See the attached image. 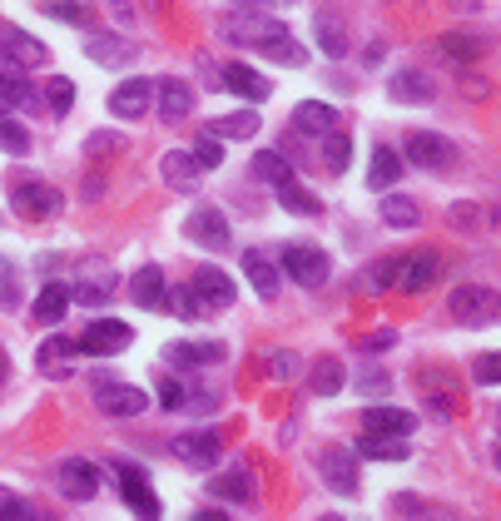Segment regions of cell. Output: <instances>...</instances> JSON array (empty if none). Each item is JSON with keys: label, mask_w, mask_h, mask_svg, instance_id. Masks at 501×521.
Instances as JSON below:
<instances>
[{"label": "cell", "mask_w": 501, "mask_h": 521, "mask_svg": "<svg viewBox=\"0 0 501 521\" xmlns=\"http://www.w3.org/2000/svg\"><path fill=\"white\" fill-rule=\"evenodd\" d=\"M219 35H224L229 45H253V50H263V45L283 40L288 25H283L278 15H268V10H239V15L219 20Z\"/></svg>", "instance_id": "6da1fadb"}, {"label": "cell", "mask_w": 501, "mask_h": 521, "mask_svg": "<svg viewBox=\"0 0 501 521\" xmlns=\"http://www.w3.org/2000/svg\"><path fill=\"white\" fill-rule=\"evenodd\" d=\"M45 60H50V45H45V40L25 35L20 25H0V70L25 75V70H35V65H45Z\"/></svg>", "instance_id": "7a4b0ae2"}, {"label": "cell", "mask_w": 501, "mask_h": 521, "mask_svg": "<svg viewBox=\"0 0 501 521\" xmlns=\"http://www.w3.org/2000/svg\"><path fill=\"white\" fill-rule=\"evenodd\" d=\"M447 308H452V318L457 323H467V328H487V323H497L501 318V293L497 288H457L452 298H447Z\"/></svg>", "instance_id": "3957f363"}, {"label": "cell", "mask_w": 501, "mask_h": 521, "mask_svg": "<svg viewBox=\"0 0 501 521\" xmlns=\"http://www.w3.org/2000/svg\"><path fill=\"white\" fill-rule=\"evenodd\" d=\"M75 343H80V353H90V358H115V353H125L129 343H134V328L120 323V318H100V323H90Z\"/></svg>", "instance_id": "277c9868"}, {"label": "cell", "mask_w": 501, "mask_h": 521, "mask_svg": "<svg viewBox=\"0 0 501 521\" xmlns=\"http://www.w3.org/2000/svg\"><path fill=\"white\" fill-rule=\"evenodd\" d=\"M95 407L105 417H139L149 407V397L139 388H129V383H115L110 373H95Z\"/></svg>", "instance_id": "5b68a950"}, {"label": "cell", "mask_w": 501, "mask_h": 521, "mask_svg": "<svg viewBox=\"0 0 501 521\" xmlns=\"http://www.w3.org/2000/svg\"><path fill=\"white\" fill-rule=\"evenodd\" d=\"M402 159H407V164H422V169H452L457 149H452V139H447V134L417 130V134H407V144H402Z\"/></svg>", "instance_id": "8992f818"}, {"label": "cell", "mask_w": 501, "mask_h": 521, "mask_svg": "<svg viewBox=\"0 0 501 521\" xmlns=\"http://www.w3.org/2000/svg\"><path fill=\"white\" fill-rule=\"evenodd\" d=\"M318 472H323V482L333 487V497H358V452H348V447H328V452H318Z\"/></svg>", "instance_id": "52a82bcc"}, {"label": "cell", "mask_w": 501, "mask_h": 521, "mask_svg": "<svg viewBox=\"0 0 501 521\" xmlns=\"http://www.w3.org/2000/svg\"><path fill=\"white\" fill-rule=\"evenodd\" d=\"M283 273L303 288H323L328 283V254L313 249V244H288L283 249Z\"/></svg>", "instance_id": "ba28073f"}, {"label": "cell", "mask_w": 501, "mask_h": 521, "mask_svg": "<svg viewBox=\"0 0 501 521\" xmlns=\"http://www.w3.org/2000/svg\"><path fill=\"white\" fill-rule=\"evenodd\" d=\"M184 234H189L199 249H214V254H219V249H229V239H234V234H229L224 209H214V204H199V209L184 219Z\"/></svg>", "instance_id": "9c48e42d"}, {"label": "cell", "mask_w": 501, "mask_h": 521, "mask_svg": "<svg viewBox=\"0 0 501 521\" xmlns=\"http://www.w3.org/2000/svg\"><path fill=\"white\" fill-rule=\"evenodd\" d=\"M10 204H15L25 219H50V214H60V194H55L50 184L30 179V174H20V179H15V189H10Z\"/></svg>", "instance_id": "30bf717a"}, {"label": "cell", "mask_w": 501, "mask_h": 521, "mask_svg": "<svg viewBox=\"0 0 501 521\" xmlns=\"http://www.w3.org/2000/svg\"><path fill=\"white\" fill-rule=\"evenodd\" d=\"M169 452L184 462V467H219V457H224V442H219V432H184V437H174L169 442Z\"/></svg>", "instance_id": "8fae6325"}, {"label": "cell", "mask_w": 501, "mask_h": 521, "mask_svg": "<svg viewBox=\"0 0 501 521\" xmlns=\"http://www.w3.org/2000/svg\"><path fill=\"white\" fill-rule=\"evenodd\" d=\"M115 487H120V497H125L139 517H159V512H164V507H159V497H154V487H149V477H144L139 467L115 462Z\"/></svg>", "instance_id": "7c38bea8"}, {"label": "cell", "mask_w": 501, "mask_h": 521, "mask_svg": "<svg viewBox=\"0 0 501 521\" xmlns=\"http://www.w3.org/2000/svg\"><path fill=\"white\" fill-rule=\"evenodd\" d=\"M129 298H134L139 308H149V313H164V308H169V283H164V268H159V263L134 268V278H129Z\"/></svg>", "instance_id": "4fadbf2b"}, {"label": "cell", "mask_w": 501, "mask_h": 521, "mask_svg": "<svg viewBox=\"0 0 501 521\" xmlns=\"http://www.w3.org/2000/svg\"><path fill=\"white\" fill-rule=\"evenodd\" d=\"M154 105H159V120H164V125H179V120H189V110H194V90H189L184 80L164 75V80H154Z\"/></svg>", "instance_id": "5bb4252c"}, {"label": "cell", "mask_w": 501, "mask_h": 521, "mask_svg": "<svg viewBox=\"0 0 501 521\" xmlns=\"http://www.w3.org/2000/svg\"><path fill=\"white\" fill-rule=\"evenodd\" d=\"M60 497H70V502H95V497H100V472H95L85 457L60 462Z\"/></svg>", "instance_id": "9a60e30c"}, {"label": "cell", "mask_w": 501, "mask_h": 521, "mask_svg": "<svg viewBox=\"0 0 501 521\" xmlns=\"http://www.w3.org/2000/svg\"><path fill=\"white\" fill-rule=\"evenodd\" d=\"M154 105V80H125L110 90V115L115 120H139Z\"/></svg>", "instance_id": "2e32d148"}, {"label": "cell", "mask_w": 501, "mask_h": 521, "mask_svg": "<svg viewBox=\"0 0 501 521\" xmlns=\"http://www.w3.org/2000/svg\"><path fill=\"white\" fill-rule=\"evenodd\" d=\"M442 278V259L437 254H402V273H397V288L402 293H427L432 283Z\"/></svg>", "instance_id": "e0dca14e"}, {"label": "cell", "mask_w": 501, "mask_h": 521, "mask_svg": "<svg viewBox=\"0 0 501 521\" xmlns=\"http://www.w3.org/2000/svg\"><path fill=\"white\" fill-rule=\"evenodd\" d=\"M115 288H120V278H115L110 268H95V273H80V278L70 283V303L100 308V303H110V298H115Z\"/></svg>", "instance_id": "ac0fdd59"}, {"label": "cell", "mask_w": 501, "mask_h": 521, "mask_svg": "<svg viewBox=\"0 0 501 521\" xmlns=\"http://www.w3.org/2000/svg\"><path fill=\"white\" fill-rule=\"evenodd\" d=\"M189 288H194V293H199V298H204L209 308H229V303L239 298L234 278H229L224 268H214V263H204V268L194 273V283H189Z\"/></svg>", "instance_id": "d6986e66"}, {"label": "cell", "mask_w": 501, "mask_h": 521, "mask_svg": "<svg viewBox=\"0 0 501 521\" xmlns=\"http://www.w3.org/2000/svg\"><path fill=\"white\" fill-rule=\"evenodd\" d=\"M85 55H90L95 65H105V70H125V65L139 60V45H134V40H120V35H90Z\"/></svg>", "instance_id": "ffe728a7"}, {"label": "cell", "mask_w": 501, "mask_h": 521, "mask_svg": "<svg viewBox=\"0 0 501 521\" xmlns=\"http://www.w3.org/2000/svg\"><path fill=\"white\" fill-rule=\"evenodd\" d=\"M387 95L402 100V105H432V100H437V85H432L422 70H397V75L387 80Z\"/></svg>", "instance_id": "44dd1931"}, {"label": "cell", "mask_w": 501, "mask_h": 521, "mask_svg": "<svg viewBox=\"0 0 501 521\" xmlns=\"http://www.w3.org/2000/svg\"><path fill=\"white\" fill-rule=\"evenodd\" d=\"M219 85L229 90V95H239V100H268V80L244 65V60H234V65H224V75H219Z\"/></svg>", "instance_id": "7402d4cb"}, {"label": "cell", "mask_w": 501, "mask_h": 521, "mask_svg": "<svg viewBox=\"0 0 501 521\" xmlns=\"http://www.w3.org/2000/svg\"><path fill=\"white\" fill-rule=\"evenodd\" d=\"M159 174H164V184H169V189H179V194H194L204 169L194 164V154H179V149H174V154H164V159H159Z\"/></svg>", "instance_id": "603a6c76"}, {"label": "cell", "mask_w": 501, "mask_h": 521, "mask_svg": "<svg viewBox=\"0 0 501 521\" xmlns=\"http://www.w3.org/2000/svg\"><path fill=\"white\" fill-rule=\"evenodd\" d=\"M164 363H174V368H209V363H224V343H169Z\"/></svg>", "instance_id": "cb8c5ba5"}, {"label": "cell", "mask_w": 501, "mask_h": 521, "mask_svg": "<svg viewBox=\"0 0 501 521\" xmlns=\"http://www.w3.org/2000/svg\"><path fill=\"white\" fill-rule=\"evenodd\" d=\"M293 130L298 134H328V130H338V110L328 105V100H303L298 110H293Z\"/></svg>", "instance_id": "d4e9b609"}, {"label": "cell", "mask_w": 501, "mask_h": 521, "mask_svg": "<svg viewBox=\"0 0 501 521\" xmlns=\"http://www.w3.org/2000/svg\"><path fill=\"white\" fill-rule=\"evenodd\" d=\"M363 432L412 437V432H417V417H412V412H402V407H368V412H363Z\"/></svg>", "instance_id": "484cf974"}, {"label": "cell", "mask_w": 501, "mask_h": 521, "mask_svg": "<svg viewBox=\"0 0 501 521\" xmlns=\"http://www.w3.org/2000/svg\"><path fill=\"white\" fill-rule=\"evenodd\" d=\"M209 497H219V502H253L258 497V482H253L249 467H234V472H224V477L209 482Z\"/></svg>", "instance_id": "4316f807"}, {"label": "cell", "mask_w": 501, "mask_h": 521, "mask_svg": "<svg viewBox=\"0 0 501 521\" xmlns=\"http://www.w3.org/2000/svg\"><path fill=\"white\" fill-rule=\"evenodd\" d=\"M358 457H373V462H407V437H392V432H363L358 442Z\"/></svg>", "instance_id": "83f0119b"}, {"label": "cell", "mask_w": 501, "mask_h": 521, "mask_svg": "<svg viewBox=\"0 0 501 521\" xmlns=\"http://www.w3.org/2000/svg\"><path fill=\"white\" fill-rule=\"evenodd\" d=\"M397 179H402V154H397V149H387V144H377V149H373V164H368V189L387 194Z\"/></svg>", "instance_id": "f1b7e54d"}, {"label": "cell", "mask_w": 501, "mask_h": 521, "mask_svg": "<svg viewBox=\"0 0 501 521\" xmlns=\"http://www.w3.org/2000/svg\"><path fill=\"white\" fill-rule=\"evenodd\" d=\"M65 313H70V288H65V283H45V288H40V298H35V323L55 328Z\"/></svg>", "instance_id": "f546056e"}, {"label": "cell", "mask_w": 501, "mask_h": 521, "mask_svg": "<svg viewBox=\"0 0 501 521\" xmlns=\"http://www.w3.org/2000/svg\"><path fill=\"white\" fill-rule=\"evenodd\" d=\"M204 134H214V139H253L258 134V110H234V115H219V120H209Z\"/></svg>", "instance_id": "4dcf8cb0"}, {"label": "cell", "mask_w": 501, "mask_h": 521, "mask_svg": "<svg viewBox=\"0 0 501 521\" xmlns=\"http://www.w3.org/2000/svg\"><path fill=\"white\" fill-rule=\"evenodd\" d=\"M244 273H249L258 298H278V263L273 259H263L258 249H249V254H244Z\"/></svg>", "instance_id": "1f68e13d"}, {"label": "cell", "mask_w": 501, "mask_h": 521, "mask_svg": "<svg viewBox=\"0 0 501 521\" xmlns=\"http://www.w3.org/2000/svg\"><path fill=\"white\" fill-rule=\"evenodd\" d=\"M40 100H35V90L25 85V75H15V70H0V110L10 115V110H35Z\"/></svg>", "instance_id": "d6a6232c"}, {"label": "cell", "mask_w": 501, "mask_h": 521, "mask_svg": "<svg viewBox=\"0 0 501 521\" xmlns=\"http://www.w3.org/2000/svg\"><path fill=\"white\" fill-rule=\"evenodd\" d=\"M313 40L323 45L328 60H343V55H348V35H343V20H338V15H318V20H313Z\"/></svg>", "instance_id": "836d02e7"}, {"label": "cell", "mask_w": 501, "mask_h": 521, "mask_svg": "<svg viewBox=\"0 0 501 521\" xmlns=\"http://www.w3.org/2000/svg\"><path fill=\"white\" fill-rule=\"evenodd\" d=\"M382 224H387V229H417V224H422L417 199H407V194H387V199H382Z\"/></svg>", "instance_id": "e575fe53"}, {"label": "cell", "mask_w": 501, "mask_h": 521, "mask_svg": "<svg viewBox=\"0 0 501 521\" xmlns=\"http://www.w3.org/2000/svg\"><path fill=\"white\" fill-rule=\"evenodd\" d=\"M253 179H263L268 189H278L283 179H293V164H288L278 149H258V154H253Z\"/></svg>", "instance_id": "d590c367"}, {"label": "cell", "mask_w": 501, "mask_h": 521, "mask_svg": "<svg viewBox=\"0 0 501 521\" xmlns=\"http://www.w3.org/2000/svg\"><path fill=\"white\" fill-rule=\"evenodd\" d=\"M437 55H447V60H457V65H472V60L482 55V40H477V35L447 30V35H437Z\"/></svg>", "instance_id": "8d00e7d4"}, {"label": "cell", "mask_w": 501, "mask_h": 521, "mask_svg": "<svg viewBox=\"0 0 501 521\" xmlns=\"http://www.w3.org/2000/svg\"><path fill=\"white\" fill-rule=\"evenodd\" d=\"M308 383H313V392H318V397H333V392H343L348 373H343V363H338V358H318Z\"/></svg>", "instance_id": "74e56055"}, {"label": "cell", "mask_w": 501, "mask_h": 521, "mask_svg": "<svg viewBox=\"0 0 501 521\" xmlns=\"http://www.w3.org/2000/svg\"><path fill=\"white\" fill-rule=\"evenodd\" d=\"M278 204L283 209H293V214H323V204H318V194H308V189H298V179H283L278 189Z\"/></svg>", "instance_id": "f35d334b"}, {"label": "cell", "mask_w": 501, "mask_h": 521, "mask_svg": "<svg viewBox=\"0 0 501 521\" xmlns=\"http://www.w3.org/2000/svg\"><path fill=\"white\" fill-rule=\"evenodd\" d=\"M323 159H328V169H333V174H348V159H353V139H348V134H338V130H328Z\"/></svg>", "instance_id": "ab89813d"}, {"label": "cell", "mask_w": 501, "mask_h": 521, "mask_svg": "<svg viewBox=\"0 0 501 521\" xmlns=\"http://www.w3.org/2000/svg\"><path fill=\"white\" fill-rule=\"evenodd\" d=\"M45 105H50V115H70V105H75V85H70L65 75H55V80L45 85Z\"/></svg>", "instance_id": "60d3db41"}, {"label": "cell", "mask_w": 501, "mask_h": 521, "mask_svg": "<svg viewBox=\"0 0 501 521\" xmlns=\"http://www.w3.org/2000/svg\"><path fill=\"white\" fill-rule=\"evenodd\" d=\"M0 149H5V154H15V159H20V154H30V134L20 130L5 110H0Z\"/></svg>", "instance_id": "b9f144b4"}, {"label": "cell", "mask_w": 501, "mask_h": 521, "mask_svg": "<svg viewBox=\"0 0 501 521\" xmlns=\"http://www.w3.org/2000/svg\"><path fill=\"white\" fill-rule=\"evenodd\" d=\"M169 308H174L179 318H189V323L209 313V303H199V293H194V288H179V293H169Z\"/></svg>", "instance_id": "7bdbcfd3"}, {"label": "cell", "mask_w": 501, "mask_h": 521, "mask_svg": "<svg viewBox=\"0 0 501 521\" xmlns=\"http://www.w3.org/2000/svg\"><path fill=\"white\" fill-rule=\"evenodd\" d=\"M40 10H45V15H55V20H60V25H85V20H90V15H85V5H80V0H45V5H40Z\"/></svg>", "instance_id": "ee69618b"}, {"label": "cell", "mask_w": 501, "mask_h": 521, "mask_svg": "<svg viewBox=\"0 0 501 521\" xmlns=\"http://www.w3.org/2000/svg\"><path fill=\"white\" fill-rule=\"evenodd\" d=\"M472 378H477L482 388H501V353H477Z\"/></svg>", "instance_id": "f6af8a7d"}, {"label": "cell", "mask_w": 501, "mask_h": 521, "mask_svg": "<svg viewBox=\"0 0 501 521\" xmlns=\"http://www.w3.org/2000/svg\"><path fill=\"white\" fill-rule=\"evenodd\" d=\"M189 154H194V164H199V169H219V164H224V144H219L214 134H204Z\"/></svg>", "instance_id": "bcb514c9"}, {"label": "cell", "mask_w": 501, "mask_h": 521, "mask_svg": "<svg viewBox=\"0 0 501 521\" xmlns=\"http://www.w3.org/2000/svg\"><path fill=\"white\" fill-rule=\"evenodd\" d=\"M263 55H268V60H283V65H303V60H308V55H303V45H298V40H288V35H283V40H273V45H263Z\"/></svg>", "instance_id": "7dc6e473"}, {"label": "cell", "mask_w": 501, "mask_h": 521, "mask_svg": "<svg viewBox=\"0 0 501 521\" xmlns=\"http://www.w3.org/2000/svg\"><path fill=\"white\" fill-rule=\"evenodd\" d=\"M268 373H273L278 383H288V378L298 373V353H273V358H268Z\"/></svg>", "instance_id": "c3c4849f"}, {"label": "cell", "mask_w": 501, "mask_h": 521, "mask_svg": "<svg viewBox=\"0 0 501 521\" xmlns=\"http://www.w3.org/2000/svg\"><path fill=\"white\" fill-rule=\"evenodd\" d=\"M15 298H20V288H15V268L0 259V308H15Z\"/></svg>", "instance_id": "681fc988"}, {"label": "cell", "mask_w": 501, "mask_h": 521, "mask_svg": "<svg viewBox=\"0 0 501 521\" xmlns=\"http://www.w3.org/2000/svg\"><path fill=\"white\" fill-rule=\"evenodd\" d=\"M397 273H402V259H382L368 278H373V288H392V283H397Z\"/></svg>", "instance_id": "f907efd6"}, {"label": "cell", "mask_w": 501, "mask_h": 521, "mask_svg": "<svg viewBox=\"0 0 501 521\" xmlns=\"http://www.w3.org/2000/svg\"><path fill=\"white\" fill-rule=\"evenodd\" d=\"M0 517L30 521V517H35V512H30V507H25V502H20V497H15V492H5V487H0Z\"/></svg>", "instance_id": "816d5d0a"}, {"label": "cell", "mask_w": 501, "mask_h": 521, "mask_svg": "<svg viewBox=\"0 0 501 521\" xmlns=\"http://www.w3.org/2000/svg\"><path fill=\"white\" fill-rule=\"evenodd\" d=\"M452 224H457V229H477V224H487V219H482L477 204H452Z\"/></svg>", "instance_id": "f5cc1de1"}, {"label": "cell", "mask_w": 501, "mask_h": 521, "mask_svg": "<svg viewBox=\"0 0 501 521\" xmlns=\"http://www.w3.org/2000/svg\"><path fill=\"white\" fill-rule=\"evenodd\" d=\"M358 388L368 392V397H382V392H392V378H387V373H363V378H358Z\"/></svg>", "instance_id": "db71d44e"}, {"label": "cell", "mask_w": 501, "mask_h": 521, "mask_svg": "<svg viewBox=\"0 0 501 521\" xmlns=\"http://www.w3.org/2000/svg\"><path fill=\"white\" fill-rule=\"evenodd\" d=\"M115 144H120V139H115L110 130L90 134V159H105V154H115Z\"/></svg>", "instance_id": "11a10c76"}, {"label": "cell", "mask_w": 501, "mask_h": 521, "mask_svg": "<svg viewBox=\"0 0 501 521\" xmlns=\"http://www.w3.org/2000/svg\"><path fill=\"white\" fill-rule=\"evenodd\" d=\"M462 95H472V100H487V95H492V80H482V75H462Z\"/></svg>", "instance_id": "9f6ffc18"}, {"label": "cell", "mask_w": 501, "mask_h": 521, "mask_svg": "<svg viewBox=\"0 0 501 521\" xmlns=\"http://www.w3.org/2000/svg\"><path fill=\"white\" fill-rule=\"evenodd\" d=\"M159 402H164V407H184V388H179L174 378H159Z\"/></svg>", "instance_id": "6f0895ef"}, {"label": "cell", "mask_w": 501, "mask_h": 521, "mask_svg": "<svg viewBox=\"0 0 501 521\" xmlns=\"http://www.w3.org/2000/svg\"><path fill=\"white\" fill-rule=\"evenodd\" d=\"M427 412H432L437 422H447V417H452V397H447V392H442V397L432 392V397H427Z\"/></svg>", "instance_id": "680465c9"}, {"label": "cell", "mask_w": 501, "mask_h": 521, "mask_svg": "<svg viewBox=\"0 0 501 521\" xmlns=\"http://www.w3.org/2000/svg\"><path fill=\"white\" fill-rule=\"evenodd\" d=\"M392 343H397V333H392V328H377L363 348H368V353H382V348H392Z\"/></svg>", "instance_id": "91938a15"}, {"label": "cell", "mask_w": 501, "mask_h": 521, "mask_svg": "<svg viewBox=\"0 0 501 521\" xmlns=\"http://www.w3.org/2000/svg\"><path fill=\"white\" fill-rule=\"evenodd\" d=\"M105 5L115 10V20H120V25H129V20H134V10H129V0H105Z\"/></svg>", "instance_id": "94428289"}, {"label": "cell", "mask_w": 501, "mask_h": 521, "mask_svg": "<svg viewBox=\"0 0 501 521\" xmlns=\"http://www.w3.org/2000/svg\"><path fill=\"white\" fill-rule=\"evenodd\" d=\"M363 65H368V70H377V65H382V45H368V50H363Z\"/></svg>", "instance_id": "6125c7cd"}, {"label": "cell", "mask_w": 501, "mask_h": 521, "mask_svg": "<svg viewBox=\"0 0 501 521\" xmlns=\"http://www.w3.org/2000/svg\"><path fill=\"white\" fill-rule=\"evenodd\" d=\"M244 5H273V0H244ZM278 5H288V0H278Z\"/></svg>", "instance_id": "be15d7a7"}, {"label": "cell", "mask_w": 501, "mask_h": 521, "mask_svg": "<svg viewBox=\"0 0 501 521\" xmlns=\"http://www.w3.org/2000/svg\"><path fill=\"white\" fill-rule=\"evenodd\" d=\"M0 378H5V353H0Z\"/></svg>", "instance_id": "e7e4bbea"}, {"label": "cell", "mask_w": 501, "mask_h": 521, "mask_svg": "<svg viewBox=\"0 0 501 521\" xmlns=\"http://www.w3.org/2000/svg\"><path fill=\"white\" fill-rule=\"evenodd\" d=\"M144 5H159V0H144Z\"/></svg>", "instance_id": "03108f58"}, {"label": "cell", "mask_w": 501, "mask_h": 521, "mask_svg": "<svg viewBox=\"0 0 501 521\" xmlns=\"http://www.w3.org/2000/svg\"><path fill=\"white\" fill-rule=\"evenodd\" d=\"M497 467H501V457H497Z\"/></svg>", "instance_id": "003e7915"}]
</instances>
